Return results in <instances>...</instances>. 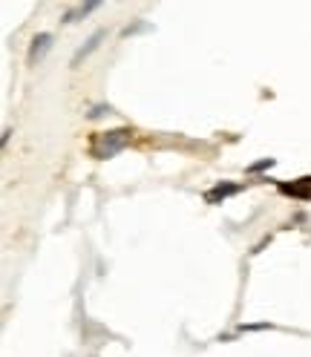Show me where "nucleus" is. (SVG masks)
I'll return each instance as SVG.
<instances>
[{"instance_id": "1", "label": "nucleus", "mask_w": 311, "mask_h": 357, "mask_svg": "<svg viewBox=\"0 0 311 357\" xmlns=\"http://www.w3.org/2000/svg\"><path fill=\"white\" fill-rule=\"evenodd\" d=\"M130 144V130H109V132H98L93 142V155L96 159H113L116 153H121Z\"/></svg>"}, {"instance_id": "2", "label": "nucleus", "mask_w": 311, "mask_h": 357, "mask_svg": "<svg viewBox=\"0 0 311 357\" xmlns=\"http://www.w3.org/2000/svg\"><path fill=\"white\" fill-rule=\"evenodd\" d=\"M50 50H52V35H50V32H40V35L32 40V47H29V63H38Z\"/></svg>"}, {"instance_id": "3", "label": "nucleus", "mask_w": 311, "mask_h": 357, "mask_svg": "<svg viewBox=\"0 0 311 357\" xmlns=\"http://www.w3.org/2000/svg\"><path fill=\"white\" fill-rule=\"evenodd\" d=\"M104 35H107L104 29L93 32V35H90V40H86V43H84V47H81V50H78V52L73 55V66H78V63H81L84 58H90V55H93V52H96V50L101 47V40H104Z\"/></svg>"}, {"instance_id": "4", "label": "nucleus", "mask_w": 311, "mask_h": 357, "mask_svg": "<svg viewBox=\"0 0 311 357\" xmlns=\"http://www.w3.org/2000/svg\"><path fill=\"white\" fill-rule=\"evenodd\" d=\"M242 190V185H216L213 190L205 193V202L208 205H219V202H225L228 196H236Z\"/></svg>"}, {"instance_id": "5", "label": "nucleus", "mask_w": 311, "mask_h": 357, "mask_svg": "<svg viewBox=\"0 0 311 357\" xmlns=\"http://www.w3.org/2000/svg\"><path fill=\"white\" fill-rule=\"evenodd\" d=\"M280 190L288 196H297V199H311V178H300L294 185H280Z\"/></svg>"}, {"instance_id": "6", "label": "nucleus", "mask_w": 311, "mask_h": 357, "mask_svg": "<svg viewBox=\"0 0 311 357\" xmlns=\"http://www.w3.org/2000/svg\"><path fill=\"white\" fill-rule=\"evenodd\" d=\"M98 9V3H84V6H75L73 12H66L63 15V24H73L75 17H84V15H90V12H96Z\"/></svg>"}, {"instance_id": "7", "label": "nucleus", "mask_w": 311, "mask_h": 357, "mask_svg": "<svg viewBox=\"0 0 311 357\" xmlns=\"http://www.w3.org/2000/svg\"><path fill=\"white\" fill-rule=\"evenodd\" d=\"M274 165H277V159H262V162L251 165V167H248V173H259V170H268V167H274Z\"/></svg>"}, {"instance_id": "8", "label": "nucleus", "mask_w": 311, "mask_h": 357, "mask_svg": "<svg viewBox=\"0 0 311 357\" xmlns=\"http://www.w3.org/2000/svg\"><path fill=\"white\" fill-rule=\"evenodd\" d=\"M101 116H109V107H104V104L93 107V113H90V119H101Z\"/></svg>"}, {"instance_id": "9", "label": "nucleus", "mask_w": 311, "mask_h": 357, "mask_svg": "<svg viewBox=\"0 0 311 357\" xmlns=\"http://www.w3.org/2000/svg\"><path fill=\"white\" fill-rule=\"evenodd\" d=\"M262 328H271L268 323H254V326H242L239 331H262Z\"/></svg>"}]
</instances>
